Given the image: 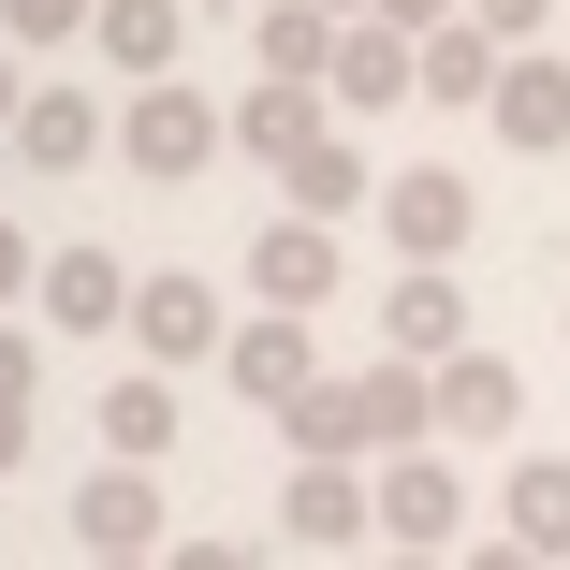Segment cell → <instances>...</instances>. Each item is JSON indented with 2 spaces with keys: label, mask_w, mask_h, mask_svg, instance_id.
I'll return each instance as SVG.
<instances>
[{
  "label": "cell",
  "mask_w": 570,
  "mask_h": 570,
  "mask_svg": "<svg viewBox=\"0 0 570 570\" xmlns=\"http://www.w3.org/2000/svg\"><path fill=\"white\" fill-rule=\"evenodd\" d=\"M102 453H132V469H161V453H176V366L102 381Z\"/></svg>",
  "instance_id": "20"
},
{
  "label": "cell",
  "mask_w": 570,
  "mask_h": 570,
  "mask_svg": "<svg viewBox=\"0 0 570 570\" xmlns=\"http://www.w3.org/2000/svg\"><path fill=\"white\" fill-rule=\"evenodd\" d=\"M102 16V0H0V30H16V45H73Z\"/></svg>",
  "instance_id": "24"
},
{
  "label": "cell",
  "mask_w": 570,
  "mask_h": 570,
  "mask_svg": "<svg viewBox=\"0 0 570 570\" xmlns=\"http://www.w3.org/2000/svg\"><path fill=\"white\" fill-rule=\"evenodd\" d=\"M512 541L570 556V453H527V469H512Z\"/></svg>",
  "instance_id": "22"
},
{
  "label": "cell",
  "mask_w": 570,
  "mask_h": 570,
  "mask_svg": "<svg viewBox=\"0 0 570 570\" xmlns=\"http://www.w3.org/2000/svg\"><path fill=\"white\" fill-rule=\"evenodd\" d=\"M102 132H118V118H102V88H30V102H16V132H0V147H16L30 176H73V161H88Z\"/></svg>",
  "instance_id": "11"
},
{
  "label": "cell",
  "mask_w": 570,
  "mask_h": 570,
  "mask_svg": "<svg viewBox=\"0 0 570 570\" xmlns=\"http://www.w3.org/2000/svg\"><path fill=\"white\" fill-rule=\"evenodd\" d=\"M512 410H527V381L483 352V336H469V352H439V439H512Z\"/></svg>",
  "instance_id": "15"
},
{
  "label": "cell",
  "mask_w": 570,
  "mask_h": 570,
  "mask_svg": "<svg viewBox=\"0 0 570 570\" xmlns=\"http://www.w3.org/2000/svg\"><path fill=\"white\" fill-rule=\"evenodd\" d=\"M469 16H483L498 45H541V30H556V0H469Z\"/></svg>",
  "instance_id": "26"
},
{
  "label": "cell",
  "mask_w": 570,
  "mask_h": 570,
  "mask_svg": "<svg viewBox=\"0 0 570 570\" xmlns=\"http://www.w3.org/2000/svg\"><path fill=\"white\" fill-rule=\"evenodd\" d=\"M322 132H336V88H293V73H264V88L235 102V147H249L264 176H278L293 147H322Z\"/></svg>",
  "instance_id": "14"
},
{
  "label": "cell",
  "mask_w": 570,
  "mask_h": 570,
  "mask_svg": "<svg viewBox=\"0 0 570 570\" xmlns=\"http://www.w3.org/2000/svg\"><path fill=\"white\" fill-rule=\"evenodd\" d=\"M249 293H264V307H322V293H336V235L278 205L264 235H249Z\"/></svg>",
  "instance_id": "12"
},
{
  "label": "cell",
  "mask_w": 570,
  "mask_h": 570,
  "mask_svg": "<svg viewBox=\"0 0 570 570\" xmlns=\"http://www.w3.org/2000/svg\"><path fill=\"white\" fill-rule=\"evenodd\" d=\"M30 307H45V336H118L132 322V264L118 249H45V293Z\"/></svg>",
  "instance_id": "9"
},
{
  "label": "cell",
  "mask_w": 570,
  "mask_h": 570,
  "mask_svg": "<svg viewBox=\"0 0 570 570\" xmlns=\"http://www.w3.org/2000/svg\"><path fill=\"white\" fill-rule=\"evenodd\" d=\"M381 336L410 366H439V352H469V293H453V264H410L395 293H381Z\"/></svg>",
  "instance_id": "13"
},
{
  "label": "cell",
  "mask_w": 570,
  "mask_h": 570,
  "mask_svg": "<svg viewBox=\"0 0 570 570\" xmlns=\"http://www.w3.org/2000/svg\"><path fill=\"white\" fill-rule=\"evenodd\" d=\"M498 59H512V45H498L483 16H439V30H424V102L483 118V102H498Z\"/></svg>",
  "instance_id": "19"
},
{
  "label": "cell",
  "mask_w": 570,
  "mask_h": 570,
  "mask_svg": "<svg viewBox=\"0 0 570 570\" xmlns=\"http://www.w3.org/2000/svg\"><path fill=\"white\" fill-rule=\"evenodd\" d=\"M483 118H498V147L556 161V147H570V59H556V45H512V59H498V102H483Z\"/></svg>",
  "instance_id": "8"
},
{
  "label": "cell",
  "mask_w": 570,
  "mask_h": 570,
  "mask_svg": "<svg viewBox=\"0 0 570 570\" xmlns=\"http://www.w3.org/2000/svg\"><path fill=\"white\" fill-rule=\"evenodd\" d=\"M410 88H424V30H395V16L336 30V102H410Z\"/></svg>",
  "instance_id": "17"
},
{
  "label": "cell",
  "mask_w": 570,
  "mask_h": 570,
  "mask_svg": "<svg viewBox=\"0 0 570 570\" xmlns=\"http://www.w3.org/2000/svg\"><path fill=\"white\" fill-rule=\"evenodd\" d=\"M336 16H366V0H336Z\"/></svg>",
  "instance_id": "33"
},
{
  "label": "cell",
  "mask_w": 570,
  "mask_h": 570,
  "mask_svg": "<svg viewBox=\"0 0 570 570\" xmlns=\"http://www.w3.org/2000/svg\"><path fill=\"white\" fill-rule=\"evenodd\" d=\"M161 570H264V541H161Z\"/></svg>",
  "instance_id": "27"
},
{
  "label": "cell",
  "mask_w": 570,
  "mask_h": 570,
  "mask_svg": "<svg viewBox=\"0 0 570 570\" xmlns=\"http://www.w3.org/2000/svg\"><path fill=\"white\" fill-rule=\"evenodd\" d=\"M336 30H352L336 0H264V16H249V59L293 73V88H336Z\"/></svg>",
  "instance_id": "16"
},
{
  "label": "cell",
  "mask_w": 570,
  "mask_h": 570,
  "mask_svg": "<svg viewBox=\"0 0 570 570\" xmlns=\"http://www.w3.org/2000/svg\"><path fill=\"white\" fill-rule=\"evenodd\" d=\"M278 205H293V219H352V205H381V176L352 161V132H322V147L278 161Z\"/></svg>",
  "instance_id": "21"
},
{
  "label": "cell",
  "mask_w": 570,
  "mask_h": 570,
  "mask_svg": "<svg viewBox=\"0 0 570 570\" xmlns=\"http://www.w3.org/2000/svg\"><path fill=\"white\" fill-rule=\"evenodd\" d=\"M16 102H30V73H16V30H0V132H16Z\"/></svg>",
  "instance_id": "30"
},
{
  "label": "cell",
  "mask_w": 570,
  "mask_h": 570,
  "mask_svg": "<svg viewBox=\"0 0 570 570\" xmlns=\"http://www.w3.org/2000/svg\"><path fill=\"white\" fill-rule=\"evenodd\" d=\"M30 293H45V249L16 235V219H0V307H30Z\"/></svg>",
  "instance_id": "25"
},
{
  "label": "cell",
  "mask_w": 570,
  "mask_h": 570,
  "mask_svg": "<svg viewBox=\"0 0 570 570\" xmlns=\"http://www.w3.org/2000/svg\"><path fill=\"white\" fill-rule=\"evenodd\" d=\"M381 527V483H366V453H293V483H278V541H322V556H352Z\"/></svg>",
  "instance_id": "2"
},
{
  "label": "cell",
  "mask_w": 570,
  "mask_h": 570,
  "mask_svg": "<svg viewBox=\"0 0 570 570\" xmlns=\"http://www.w3.org/2000/svg\"><path fill=\"white\" fill-rule=\"evenodd\" d=\"M102 73L118 88H147V73H176V45H190V0H102Z\"/></svg>",
  "instance_id": "18"
},
{
  "label": "cell",
  "mask_w": 570,
  "mask_h": 570,
  "mask_svg": "<svg viewBox=\"0 0 570 570\" xmlns=\"http://www.w3.org/2000/svg\"><path fill=\"white\" fill-rule=\"evenodd\" d=\"M88 570H161V556H88Z\"/></svg>",
  "instance_id": "32"
},
{
  "label": "cell",
  "mask_w": 570,
  "mask_h": 570,
  "mask_svg": "<svg viewBox=\"0 0 570 570\" xmlns=\"http://www.w3.org/2000/svg\"><path fill=\"white\" fill-rule=\"evenodd\" d=\"M366 16H395V30H439V16H469V0H366Z\"/></svg>",
  "instance_id": "29"
},
{
  "label": "cell",
  "mask_w": 570,
  "mask_h": 570,
  "mask_svg": "<svg viewBox=\"0 0 570 570\" xmlns=\"http://www.w3.org/2000/svg\"><path fill=\"white\" fill-rule=\"evenodd\" d=\"M73 556H161V469H88L73 483Z\"/></svg>",
  "instance_id": "7"
},
{
  "label": "cell",
  "mask_w": 570,
  "mask_h": 570,
  "mask_svg": "<svg viewBox=\"0 0 570 570\" xmlns=\"http://www.w3.org/2000/svg\"><path fill=\"white\" fill-rule=\"evenodd\" d=\"M0 161H16V147H0Z\"/></svg>",
  "instance_id": "34"
},
{
  "label": "cell",
  "mask_w": 570,
  "mask_h": 570,
  "mask_svg": "<svg viewBox=\"0 0 570 570\" xmlns=\"http://www.w3.org/2000/svg\"><path fill=\"white\" fill-rule=\"evenodd\" d=\"M219 132H235V118H219L205 88H176V73H147V88L118 102V161H132V176H205Z\"/></svg>",
  "instance_id": "1"
},
{
  "label": "cell",
  "mask_w": 570,
  "mask_h": 570,
  "mask_svg": "<svg viewBox=\"0 0 570 570\" xmlns=\"http://www.w3.org/2000/svg\"><path fill=\"white\" fill-rule=\"evenodd\" d=\"M118 336H132L147 366H219V293L205 278H132V322Z\"/></svg>",
  "instance_id": "10"
},
{
  "label": "cell",
  "mask_w": 570,
  "mask_h": 570,
  "mask_svg": "<svg viewBox=\"0 0 570 570\" xmlns=\"http://www.w3.org/2000/svg\"><path fill=\"white\" fill-rule=\"evenodd\" d=\"M453 570H556V556H527V541H469Z\"/></svg>",
  "instance_id": "28"
},
{
  "label": "cell",
  "mask_w": 570,
  "mask_h": 570,
  "mask_svg": "<svg viewBox=\"0 0 570 570\" xmlns=\"http://www.w3.org/2000/svg\"><path fill=\"white\" fill-rule=\"evenodd\" d=\"M381 235H395L410 264H453V249L483 235V205H469L453 161H410V176H381Z\"/></svg>",
  "instance_id": "4"
},
{
  "label": "cell",
  "mask_w": 570,
  "mask_h": 570,
  "mask_svg": "<svg viewBox=\"0 0 570 570\" xmlns=\"http://www.w3.org/2000/svg\"><path fill=\"white\" fill-rule=\"evenodd\" d=\"M219 381H235L249 410H293V395L322 381V336H307V307H249L235 336H219Z\"/></svg>",
  "instance_id": "3"
},
{
  "label": "cell",
  "mask_w": 570,
  "mask_h": 570,
  "mask_svg": "<svg viewBox=\"0 0 570 570\" xmlns=\"http://www.w3.org/2000/svg\"><path fill=\"white\" fill-rule=\"evenodd\" d=\"M30 395H45V336H16V322H0V469L30 453Z\"/></svg>",
  "instance_id": "23"
},
{
  "label": "cell",
  "mask_w": 570,
  "mask_h": 570,
  "mask_svg": "<svg viewBox=\"0 0 570 570\" xmlns=\"http://www.w3.org/2000/svg\"><path fill=\"white\" fill-rule=\"evenodd\" d=\"M395 570H453V556H424V541H395Z\"/></svg>",
  "instance_id": "31"
},
{
  "label": "cell",
  "mask_w": 570,
  "mask_h": 570,
  "mask_svg": "<svg viewBox=\"0 0 570 570\" xmlns=\"http://www.w3.org/2000/svg\"><path fill=\"white\" fill-rule=\"evenodd\" d=\"M453 512H469V469L453 453H381V541H424V556H453Z\"/></svg>",
  "instance_id": "6"
},
{
  "label": "cell",
  "mask_w": 570,
  "mask_h": 570,
  "mask_svg": "<svg viewBox=\"0 0 570 570\" xmlns=\"http://www.w3.org/2000/svg\"><path fill=\"white\" fill-rule=\"evenodd\" d=\"M336 395H352V453H410V439H439V366H410V352L352 366Z\"/></svg>",
  "instance_id": "5"
}]
</instances>
